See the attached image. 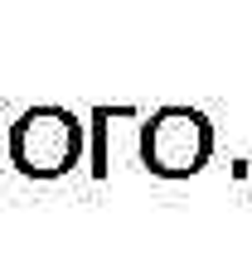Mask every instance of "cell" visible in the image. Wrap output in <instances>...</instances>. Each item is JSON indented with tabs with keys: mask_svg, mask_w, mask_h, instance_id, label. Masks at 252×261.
I'll return each mask as SVG.
<instances>
[{
	"mask_svg": "<svg viewBox=\"0 0 252 261\" xmlns=\"http://www.w3.org/2000/svg\"><path fill=\"white\" fill-rule=\"evenodd\" d=\"M112 116H131L126 107H93V116H87V136H93V150H87V169H93V179H107V169H112V150H107V121Z\"/></svg>",
	"mask_w": 252,
	"mask_h": 261,
	"instance_id": "3",
	"label": "cell"
},
{
	"mask_svg": "<svg viewBox=\"0 0 252 261\" xmlns=\"http://www.w3.org/2000/svg\"><path fill=\"white\" fill-rule=\"evenodd\" d=\"M87 126L68 107H29L10 126V165L29 179H58L83 160Z\"/></svg>",
	"mask_w": 252,
	"mask_h": 261,
	"instance_id": "1",
	"label": "cell"
},
{
	"mask_svg": "<svg viewBox=\"0 0 252 261\" xmlns=\"http://www.w3.org/2000/svg\"><path fill=\"white\" fill-rule=\"evenodd\" d=\"M214 155V126L194 107H160L141 126V160L160 179H189Z\"/></svg>",
	"mask_w": 252,
	"mask_h": 261,
	"instance_id": "2",
	"label": "cell"
}]
</instances>
